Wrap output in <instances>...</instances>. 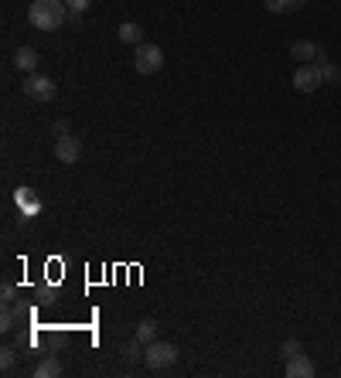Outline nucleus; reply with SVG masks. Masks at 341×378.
<instances>
[{
  "instance_id": "obj_1",
  "label": "nucleus",
  "mask_w": 341,
  "mask_h": 378,
  "mask_svg": "<svg viewBox=\"0 0 341 378\" xmlns=\"http://www.w3.org/2000/svg\"><path fill=\"white\" fill-rule=\"evenodd\" d=\"M65 17H68V7L62 0H34L28 7V21L38 31H58L65 24Z\"/></svg>"
},
{
  "instance_id": "obj_2",
  "label": "nucleus",
  "mask_w": 341,
  "mask_h": 378,
  "mask_svg": "<svg viewBox=\"0 0 341 378\" xmlns=\"http://www.w3.org/2000/svg\"><path fill=\"white\" fill-rule=\"evenodd\" d=\"M143 364L151 368V372H168L178 364V345H170V341H151V345L143 347Z\"/></svg>"
},
{
  "instance_id": "obj_3",
  "label": "nucleus",
  "mask_w": 341,
  "mask_h": 378,
  "mask_svg": "<svg viewBox=\"0 0 341 378\" xmlns=\"http://www.w3.org/2000/svg\"><path fill=\"white\" fill-rule=\"evenodd\" d=\"M21 89H24V95L34 99V103H51V99L58 95V85L48 79V75H38V72H28V79L21 82Z\"/></svg>"
},
{
  "instance_id": "obj_4",
  "label": "nucleus",
  "mask_w": 341,
  "mask_h": 378,
  "mask_svg": "<svg viewBox=\"0 0 341 378\" xmlns=\"http://www.w3.org/2000/svg\"><path fill=\"white\" fill-rule=\"evenodd\" d=\"M161 65H164V51L157 45H137L133 51V68H137L140 75H154L161 72Z\"/></svg>"
},
{
  "instance_id": "obj_5",
  "label": "nucleus",
  "mask_w": 341,
  "mask_h": 378,
  "mask_svg": "<svg viewBox=\"0 0 341 378\" xmlns=\"http://www.w3.org/2000/svg\"><path fill=\"white\" fill-rule=\"evenodd\" d=\"M325 85V75H321V65L317 62H307L300 65L294 72V89L297 93H314V89H321Z\"/></svg>"
},
{
  "instance_id": "obj_6",
  "label": "nucleus",
  "mask_w": 341,
  "mask_h": 378,
  "mask_svg": "<svg viewBox=\"0 0 341 378\" xmlns=\"http://www.w3.org/2000/svg\"><path fill=\"white\" fill-rule=\"evenodd\" d=\"M55 160H62V164H78L82 160V143H78V137H58V143H55Z\"/></svg>"
},
{
  "instance_id": "obj_7",
  "label": "nucleus",
  "mask_w": 341,
  "mask_h": 378,
  "mask_svg": "<svg viewBox=\"0 0 341 378\" xmlns=\"http://www.w3.org/2000/svg\"><path fill=\"white\" fill-rule=\"evenodd\" d=\"M314 372H317V368H314V362H310L304 351L287 362V378H314Z\"/></svg>"
},
{
  "instance_id": "obj_8",
  "label": "nucleus",
  "mask_w": 341,
  "mask_h": 378,
  "mask_svg": "<svg viewBox=\"0 0 341 378\" xmlns=\"http://www.w3.org/2000/svg\"><path fill=\"white\" fill-rule=\"evenodd\" d=\"M290 55H294V62H300V65H307V62H314V58H321L325 51L314 45V41H294V48H290Z\"/></svg>"
},
{
  "instance_id": "obj_9",
  "label": "nucleus",
  "mask_w": 341,
  "mask_h": 378,
  "mask_svg": "<svg viewBox=\"0 0 341 378\" xmlns=\"http://www.w3.org/2000/svg\"><path fill=\"white\" fill-rule=\"evenodd\" d=\"M14 68L17 72H34V68H38V51L28 45H21L14 51Z\"/></svg>"
},
{
  "instance_id": "obj_10",
  "label": "nucleus",
  "mask_w": 341,
  "mask_h": 378,
  "mask_svg": "<svg viewBox=\"0 0 341 378\" xmlns=\"http://www.w3.org/2000/svg\"><path fill=\"white\" fill-rule=\"evenodd\" d=\"M120 41H123V45H143V28H140V24H133V21H126V24H120Z\"/></svg>"
},
{
  "instance_id": "obj_11",
  "label": "nucleus",
  "mask_w": 341,
  "mask_h": 378,
  "mask_svg": "<svg viewBox=\"0 0 341 378\" xmlns=\"http://www.w3.org/2000/svg\"><path fill=\"white\" fill-rule=\"evenodd\" d=\"M270 14H287V11H300L307 0H263Z\"/></svg>"
},
{
  "instance_id": "obj_12",
  "label": "nucleus",
  "mask_w": 341,
  "mask_h": 378,
  "mask_svg": "<svg viewBox=\"0 0 341 378\" xmlns=\"http://www.w3.org/2000/svg\"><path fill=\"white\" fill-rule=\"evenodd\" d=\"M17 324H21V310H17L14 303H4V314H0V331H14Z\"/></svg>"
},
{
  "instance_id": "obj_13",
  "label": "nucleus",
  "mask_w": 341,
  "mask_h": 378,
  "mask_svg": "<svg viewBox=\"0 0 341 378\" xmlns=\"http://www.w3.org/2000/svg\"><path fill=\"white\" fill-rule=\"evenodd\" d=\"M137 341H140L143 347L151 345V341H157V324L151 320V317H147V320H140V324H137Z\"/></svg>"
},
{
  "instance_id": "obj_14",
  "label": "nucleus",
  "mask_w": 341,
  "mask_h": 378,
  "mask_svg": "<svg viewBox=\"0 0 341 378\" xmlns=\"http://www.w3.org/2000/svg\"><path fill=\"white\" fill-rule=\"evenodd\" d=\"M34 375H38V378H55V375H62V362L48 355L45 362L38 364V368H34Z\"/></svg>"
},
{
  "instance_id": "obj_15",
  "label": "nucleus",
  "mask_w": 341,
  "mask_h": 378,
  "mask_svg": "<svg viewBox=\"0 0 341 378\" xmlns=\"http://www.w3.org/2000/svg\"><path fill=\"white\" fill-rule=\"evenodd\" d=\"M120 355H123L126 364H140V362H143V345H140L137 337H133L130 345H123V351H120Z\"/></svg>"
},
{
  "instance_id": "obj_16",
  "label": "nucleus",
  "mask_w": 341,
  "mask_h": 378,
  "mask_svg": "<svg viewBox=\"0 0 341 378\" xmlns=\"http://www.w3.org/2000/svg\"><path fill=\"white\" fill-rule=\"evenodd\" d=\"M317 65H321V75H325V82H338V79H341V68H338L335 62H327L325 55L317 58Z\"/></svg>"
},
{
  "instance_id": "obj_17",
  "label": "nucleus",
  "mask_w": 341,
  "mask_h": 378,
  "mask_svg": "<svg viewBox=\"0 0 341 378\" xmlns=\"http://www.w3.org/2000/svg\"><path fill=\"white\" fill-rule=\"evenodd\" d=\"M300 351H304V345H300V341H297V337H287V341H283V345H280V355H283V358H287V362H290V358H297V355H300Z\"/></svg>"
},
{
  "instance_id": "obj_18",
  "label": "nucleus",
  "mask_w": 341,
  "mask_h": 378,
  "mask_svg": "<svg viewBox=\"0 0 341 378\" xmlns=\"http://www.w3.org/2000/svg\"><path fill=\"white\" fill-rule=\"evenodd\" d=\"M65 7H68V14L78 17V14H86L89 7H93V0H65Z\"/></svg>"
},
{
  "instance_id": "obj_19",
  "label": "nucleus",
  "mask_w": 341,
  "mask_h": 378,
  "mask_svg": "<svg viewBox=\"0 0 341 378\" xmlns=\"http://www.w3.org/2000/svg\"><path fill=\"white\" fill-rule=\"evenodd\" d=\"M14 362H17V351H14V347H4V351H0V368H4V372H11Z\"/></svg>"
},
{
  "instance_id": "obj_20",
  "label": "nucleus",
  "mask_w": 341,
  "mask_h": 378,
  "mask_svg": "<svg viewBox=\"0 0 341 378\" xmlns=\"http://www.w3.org/2000/svg\"><path fill=\"white\" fill-rule=\"evenodd\" d=\"M17 300V290H14V283L7 280V283L0 286V303H14Z\"/></svg>"
},
{
  "instance_id": "obj_21",
  "label": "nucleus",
  "mask_w": 341,
  "mask_h": 378,
  "mask_svg": "<svg viewBox=\"0 0 341 378\" xmlns=\"http://www.w3.org/2000/svg\"><path fill=\"white\" fill-rule=\"evenodd\" d=\"M51 133H55V137H68V133H72V123H68V120H58V123L51 126Z\"/></svg>"
}]
</instances>
